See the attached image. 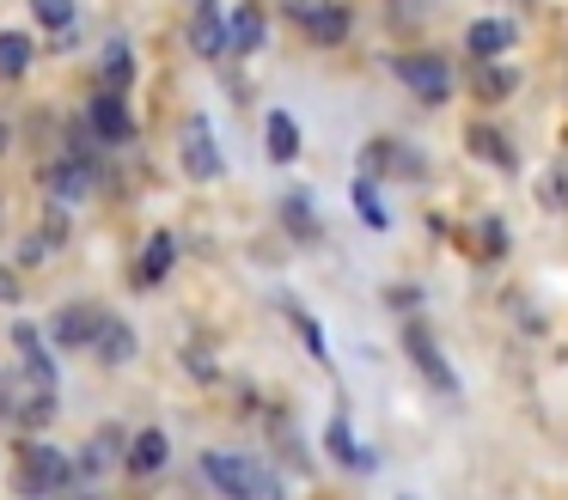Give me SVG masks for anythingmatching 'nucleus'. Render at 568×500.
<instances>
[{"label":"nucleus","instance_id":"1","mask_svg":"<svg viewBox=\"0 0 568 500\" xmlns=\"http://www.w3.org/2000/svg\"><path fill=\"white\" fill-rule=\"evenodd\" d=\"M13 348H19V373L0 385L7 415H19L26 427H43L55 415V366H50V348H43V336L31 324L13 329Z\"/></svg>","mask_w":568,"mask_h":500},{"label":"nucleus","instance_id":"2","mask_svg":"<svg viewBox=\"0 0 568 500\" xmlns=\"http://www.w3.org/2000/svg\"><path fill=\"white\" fill-rule=\"evenodd\" d=\"M202 476H209L214 494H226V500H287L282 476L263 470L257 458H239V451H209V458H202Z\"/></svg>","mask_w":568,"mask_h":500},{"label":"nucleus","instance_id":"3","mask_svg":"<svg viewBox=\"0 0 568 500\" xmlns=\"http://www.w3.org/2000/svg\"><path fill=\"white\" fill-rule=\"evenodd\" d=\"M397 80H404L422 104H446V98H453V73H446L440 55H404L397 61Z\"/></svg>","mask_w":568,"mask_h":500},{"label":"nucleus","instance_id":"4","mask_svg":"<svg viewBox=\"0 0 568 500\" xmlns=\"http://www.w3.org/2000/svg\"><path fill=\"white\" fill-rule=\"evenodd\" d=\"M19 470H26V488L31 494H62L68 488V458L55 446H19Z\"/></svg>","mask_w":568,"mask_h":500},{"label":"nucleus","instance_id":"5","mask_svg":"<svg viewBox=\"0 0 568 500\" xmlns=\"http://www.w3.org/2000/svg\"><path fill=\"white\" fill-rule=\"evenodd\" d=\"M104 324H111V317H104L99 305H62L55 324H50V341L55 348H92V341L104 336Z\"/></svg>","mask_w":568,"mask_h":500},{"label":"nucleus","instance_id":"6","mask_svg":"<svg viewBox=\"0 0 568 500\" xmlns=\"http://www.w3.org/2000/svg\"><path fill=\"white\" fill-rule=\"evenodd\" d=\"M404 348H409V360L422 366V378H428V385L440 390V397H458V373L440 360V348H434V336H428V329H422V324H409Z\"/></svg>","mask_w":568,"mask_h":500},{"label":"nucleus","instance_id":"7","mask_svg":"<svg viewBox=\"0 0 568 500\" xmlns=\"http://www.w3.org/2000/svg\"><path fill=\"white\" fill-rule=\"evenodd\" d=\"M190 49H196V55H226V49H233V24H226V12L214 7V0H202L196 12H190Z\"/></svg>","mask_w":568,"mask_h":500},{"label":"nucleus","instance_id":"8","mask_svg":"<svg viewBox=\"0 0 568 500\" xmlns=\"http://www.w3.org/2000/svg\"><path fill=\"white\" fill-rule=\"evenodd\" d=\"M287 12H294L318 43H343L348 37V7H336V0H287Z\"/></svg>","mask_w":568,"mask_h":500},{"label":"nucleus","instance_id":"9","mask_svg":"<svg viewBox=\"0 0 568 500\" xmlns=\"http://www.w3.org/2000/svg\"><path fill=\"white\" fill-rule=\"evenodd\" d=\"M184 171H190L196 183L221 177V153H214V129H209V116H190V122H184Z\"/></svg>","mask_w":568,"mask_h":500},{"label":"nucleus","instance_id":"10","mask_svg":"<svg viewBox=\"0 0 568 500\" xmlns=\"http://www.w3.org/2000/svg\"><path fill=\"white\" fill-rule=\"evenodd\" d=\"M92 129H99L111 146L135 134V122H129V104H123V92H111V85H104V92L92 98Z\"/></svg>","mask_w":568,"mask_h":500},{"label":"nucleus","instance_id":"11","mask_svg":"<svg viewBox=\"0 0 568 500\" xmlns=\"http://www.w3.org/2000/svg\"><path fill=\"white\" fill-rule=\"evenodd\" d=\"M87 190H92V165L80 153L50 165V195H55V202H87Z\"/></svg>","mask_w":568,"mask_h":500},{"label":"nucleus","instance_id":"12","mask_svg":"<svg viewBox=\"0 0 568 500\" xmlns=\"http://www.w3.org/2000/svg\"><path fill=\"white\" fill-rule=\"evenodd\" d=\"M507 43H514V24H501V19H477V24L465 31V49H470L477 61H495Z\"/></svg>","mask_w":568,"mask_h":500},{"label":"nucleus","instance_id":"13","mask_svg":"<svg viewBox=\"0 0 568 500\" xmlns=\"http://www.w3.org/2000/svg\"><path fill=\"white\" fill-rule=\"evenodd\" d=\"M263 134H270V159H300V129H294V116H287V110H270V116H263Z\"/></svg>","mask_w":568,"mask_h":500},{"label":"nucleus","instance_id":"14","mask_svg":"<svg viewBox=\"0 0 568 500\" xmlns=\"http://www.w3.org/2000/svg\"><path fill=\"white\" fill-rule=\"evenodd\" d=\"M165 451H172V446H165V433H160V427H148V433H135V446H129V470L153 476L165 463Z\"/></svg>","mask_w":568,"mask_h":500},{"label":"nucleus","instance_id":"15","mask_svg":"<svg viewBox=\"0 0 568 500\" xmlns=\"http://www.w3.org/2000/svg\"><path fill=\"white\" fill-rule=\"evenodd\" d=\"M172 263H178V238H172V232H153V238H148V256H141V268H135V275L153 287V280H160Z\"/></svg>","mask_w":568,"mask_h":500},{"label":"nucleus","instance_id":"16","mask_svg":"<svg viewBox=\"0 0 568 500\" xmlns=\"http://www.w3.org/2000/svg\"><path fill=\"white\" fill-rule=\"evenodd\" d=\"M465 141H470V153H477L483 165H514V153H507V141L489 129V122H477V129H470Z\"/></svg>","mask_w":568,"mask_h":500},{"label":"nucleus","instance_id":"17","mask_svg":"<svg viewBox=\"0 0 568 500\" xmlns=\"http://www.w3.org/2000/svg\"><path fill=\"white\" fill-rule=\"evenodd\" d=\"M26 68H31V43L19 31H0V73H7V80H19Z\"/></svg>","mask_w":568,"mask_h":500},{"label":"nucleus","instance_id":"18","mask_svg":"<svg viewBox=\"0 0 568 500\" xmlns=\"http://www.w3.org/2000/svg\"><path fill=\"white\" fill-rule=\"evenodd\" d=\"M257 43H263V12L257 7H239L233 12V49H239V55H251Z\"/></svg>","mask_w":568,"mask_h":500},{"label":"nucleus","instance_id":"19","mask_svg":"<svg viewBox=\"0 0 568 500\" xmlns=\"http://www.w3.org/2000/svg\"><path fill=\"white\" fill-rule=\"evenodd\" d=\"M129 80H135V61H129L123 43H111V49H104V85H111V92H123Z\"/></svg>","mask_w":568,"mask_h":500},{"label":"nucleus","instance_id":"20","mask_svg":"<svg viewBox=\"0 0 568 500\" xmlns=\"http://www.w3.org/2000/svg\"><path fill=\"white\" fill-rule=\"evenodd\" d=\"M282 220H287V232H300V238H312L318 232V220H312V207H306V195H282Z\"/></svg>","mask_w":568,"mask_h":500},{"label":"nucleus","instance_id":"21","mask_svg":"<svg viewBox=\"0 0 568 500\" xmlns=\"http://www.w3.org/2000/svg\"><path fill=\"white\" fill-rule=\"evenodd\" d=\"M99 354H104V360H129V354H135V329H129V324H104Z\"/></svg>","mask_w":568,"mask_h":500},{"label":"nucleus","instance_id":"22","mask_svg":"<svg viewBox=\"0 0 568 500\" xmlns=\"http://www.w3.org/2000/svg\"><path fill=\"white\" fill-rule=\"evenodd\" d=\"M31 7H38V19L50 24V31H68V24H74V0H31Z\"/></svg>","mask_w":568,"mask_h":500},{"label":"nucleus","instance_id":"23","mask_svg":"<svg viewBox=\"0 0 568 500\" xmlns=\"http://www.w3.org/2000/svg\"><path fill=\"white\" fill-rule=\"evenodd\" d=\"M331 451L343 463H361V446H355V433H348V415H336V421H331Z\"/></svg>","mask_w":568,"mask_h":500},{"label":"nucleus","instance_id":"24","mask_svg":"<svg viewBox=\"0 0 568 500\" xmlns=\"http://www.w3.org/2000/svg\"><path fill=\"white\" fill-rule=\"evenodd\" d=\"M287 317H294V324H300V336H306V348H312V360H331V348H324V329H318V324H312V317H306V312H294V305H287Z\"/></svg>","mask_w":568,"mask_h":500},{"label":"nucleus","instance_id":"25","mask_svg":"<svg viewBox=\"0 0 568 500\" xmlns=\"http://www.w3.org/2000/svg\"><path fill=\"white\" fill-rule=\"evenodd\" d=\"M477 92H483V98H507V92H514V73L483 68V73H477Z\"/></svg>","mask_w":568,"mask_h":500},{"label":"nucleus","instance_id":"26","mask_svg":"<svg viewBox=\"0 0 568 500\" xmlns=\"http://www.w3.org/2000/svg\"><path fill=\"white\" fill-rule=\"evenodd\" d=\"M355 207H361L367 226H385V207H379V195H373V183H355Z\"/></svg>","mask_w":568,"mask_h":500},{"label":"nucleus","instance_id":"27","mask_svg":"<svg viewBox=\"0 0 568 500\" xmlns=\"http://www.w3.org/2000/svg\"><path fill=\"white\" fill-rule=\"evenodd\" d=\"M544 195H550V207H568V171H550V177H544Z\"/></svg>","mask_w":568,"mask_h":500},{"label":"nucleus","instance_id":"28","mask_svg":"<svg viewBox=\"0 0 568 500\" xmlns=\"http://www.w3.org/2000/svg\"><path fill=\"white\" fill-rule=\"evenodd\" d=\"M0 305H19V275L13 268H0Z\"/></svg>","mask_w":568,"mask_h":500},{"label":"nucleus","instance_id":"29","mask_svg":"<svg viewBox=\"0 0 568 500\" xmlns=\"http://www.w3.org/2000/svg\"><path fill=\"white\" fill-rule=\"evenodd\" d=\"M7 146H13V129H7V116H0V153H7Z\"/></svg>","mask_w":568,"mask_h":500}]
</instances>
